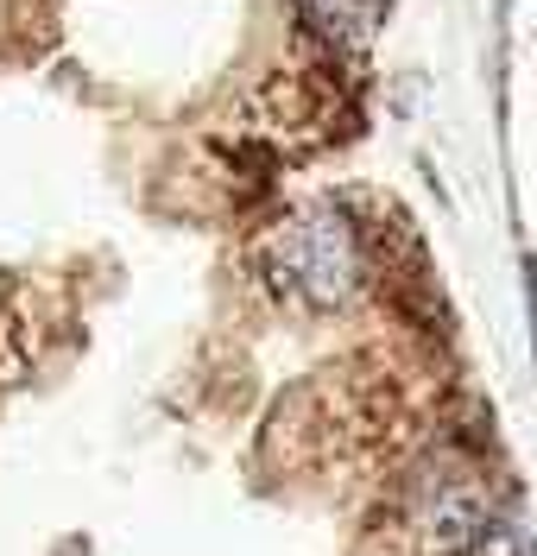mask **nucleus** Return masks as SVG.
I'll return each instance as SVG.
<instances>
[{
  "label": "nucleus",
  "instance_id": "nucleus-1",
  "mask_svg": "<svg viewBox=\"0 0 537 556\" xmlns=\"http://www.w3.org/2000/svg\"><path fill=\"white\" fill-rule=\"evenodd\" d=\"M266 278L285 291L291 304H348L367 278L355 222L335 203H304L266 241Z\"/></svg>",
  "mask_w": 537,
  "mask_h": 556
},
{
  "label": "nucleus",
  "instance_id": "nucleus-2",
  "mask_svg": "<svg viewBox=\"0 0 537 556\" xmlns=\"http://www.w3.org/2000/svg\"><path fill=\"white\" fill-rule=\"evenodd\" d=\"M297 13L329 45H367L373 26H380V13H386V0H297Z\"/></svg>",
  "mask_w": 537,
  "mask_h": 556
},
{
  "label": "nucleus",
  "instance_id": "nucleus-3",
  "mask_svg": "<svg viewBox=\"0 0 537 556\" xmlns=\"http://www.w3.org/2000/svg\"><path fill=\"white\" fill-rule=\"evenodd\" d=\"M462 556H532V551H525V538H519L512 525H481Z\"/></svg>",
  "mask_w": 537,
  "mask_h": 556
},
{
  "label": "nucleus",
  "instance_id": "nucleus-4",
  "mask_svg": "<svg viewBox=\"0 0 537 556\" xmlns=\"http://www.w3.org/2000/svg\"><path fill=\"white\" fill-rule=\"evenodd\" d=\"M532 329H537V273H532Z\"/></svg>",
  "mask_w": 537,
  "mask_h": 556
}]
</instances>
